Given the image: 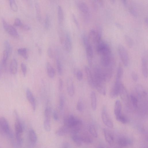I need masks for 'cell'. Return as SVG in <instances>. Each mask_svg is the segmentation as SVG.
<instances>
[{
  "instance_id": "cell-12",
  "label": "cell",
  "mask_w": 148,
  "mask_h": 148,
  "mask_svg": "<svg viewBox=\"0 0 148 148\" xmlns=\"http://www.w3.org/2000/svg\"><path fill=\"white\" fill-rule=\"evenodd\" d=\"M121 84V83L115 82L110 92V96L111 98H115L118 96L119 94Z\"/></svg>"
},
{
  "instance_id": "cell-31",
  "label": "cell",
  "mask_w": 148,
  "mask_h": 148,
  "mask_svg": "<svg viewBox=\"0 0 148 148\" xmlns=\"http://www.w3.org/2000/svg\"><path fill=\"white\" fill-rule=\"evenodd\" d=\"M35 7L36 10L37 18L38 21H40L41 20V16L40 8L39 3H36Z\"/></svg>"
},
{
  "instance_id": "cell-3",
  "label": "cell",
  "mask_w": 148,
  "mask_h": 148,
  "mask_svg": "<svg viewBox=\"0 0 148 148\" xmlns=\"http://www.w3.org/2000/svg\"><path fill=\"white\" fill-rule=\"evenodd\" d=\"M14 129L17 141L20 145L23 142L22 136L23 132V127L18 117L14 124Z\"/></svg>"
},
{
  "instance_id": "cell-39",
  "label": "cell",
  "mask_w": 148,
  "mask_h": 148,
  "mask_svg": "<svg viewBox=\"0 0 148 148\" xmlns=\"http://www.w3.org/2000/svg\"><path fill=\"white\" fill-rule=\"evenodd\" d=\"M9 3L10 7L12 10L15 12H17L18 8L15 1L14 0H10L9 1Z\"/></svg>"
},
{
  "instance_id": "cell-33",
  "label": "cell",
  "mask_w": 148,
  "mask_h": 148,
  "mask_svg": "<svg viewBox=\"0 0 148 148\" xmlns=\"http://www.w3.org/2000/svg\"><path fill=\"white\" fill-rule=\"evenodd\" d=\"M9 55L8 52L5 49L3 52L2 59V64L3 65L5 66L6 64Z\"/></svg>"
},
{
  "instance_id": "cell-19",
  "label": "cell",
  "mask_w": 148,
  "mask_h": 148,
  "mask_svg": "<svg viewBox=\"0 0 148 148\" xmlns=\"http://www.w3.org/2000/svg\"><path fill=\"white\" fill-rule=\"evenodd\" d=\"M46 68L48 76L50 78H53L55 75V70L49 62H47L46 63Z\"/></svg>"
},
{
  "instance_id": "cell-26",
  "label": "cell",
  "mask_w": 148,
  "mask_h": 148,
  "mask_svg": "<svg viewBox=\"0 0 148 148\" xmlns=\"http://www.w3.org/2000/svg\"><path fill=\"white\" fill-rule=\"evenodd\" d=\"M118 143L120 146L125 147L130 144V141L125 138L121 137L118 139Z\"/></svg>"
},
{
  "instance_id": "cell-29",
  "label": "cell",
  "mask_w": 148,
  "mask_h": 148,
  "mask_svg": "<svg viewBox=\"0 0 148 148\" xmlns=\"http://www.w3.org/2000/svg\"><path fill=\"white\" fill-rule=\"evenodd\" d=\"M18 53L22 56L25 59L27 60L28 58L27 50L25 48H20L17 50Z\"/></svg>"
},
{
  "instance_id": "cell-10",
  "label": "cell",
  "mask_w": 148,
  "mask_h": 148,
  "mask_svg": "<svg viewBox=\"0 0 148 148\" xmlns=\"http://www.w3.org/2000/svg\"><path fill=\"white\" fill-rule=\"evenodd\" d=\"M26 96L27 99L30 104L32 109L35 111L36 108V103L34 96L29 89L27 88L26 90Z\"/></svg>"
},
{
  "instance_id": "cell-53",
  "label": "cell",
  "mask_w": 148,
  "mask_h": 148,
  "mask_svg": "<svg viewBox=\"0 0 148 148\" xmlns=\"http://www.w3.org/2000/svg\"><path fill=\"white\" fill-rule=\"evenodd\" d=\"M72 17L73 21L75 24V25L77 27H79V24L76 16L74 14H73L72 15Z\"/></svg>"
},
{
  "instance_id": "cell-37",
  "label": "cell",
  "mask_w": 148,
  "mask_h": 148,
  "mask_svg": "<svg viewBox=\"0 0 148 148\" xmlns=\"http://www.w3.org/2000/svg\"><path fill=\"white\" fill-rule=\"evenodd\" d=\"M56 63L58 73L61 75L62 73V67L60 61L58 58L56 59Z\"/></svg>"
},
{
  "instance_id": "cell-56",
  "label": "cell",
  "mask_w": 148,
  "mask_h": 148,
  "mask_svg": "<svg viewBox=\"0 0 148 148\" xmlns=\"http://www.w3.org/2000/svg\"><path fill=\"white\" fill-rule=\"evenodd\" d=\"M53 117L55 121H57L59 120V117L58 113L56 111H54L53 113Z\"/></svg>"
},
{
  "instance_id": "cell-5",
  "label": "cell",
  "mask_w": 148,
  "mask_h": 148,
  "mask_svg": "<svg viewBox=\"0 0 148 148\" xmlns=\"http://www.w3.org/2000/svg\"><path fill=\"white\" fill-rule=\"evenodd\" d=\"M101 117L102 121L105 125L110 128H113L114 125L113 122L108 114L105 106H104L102 108Z\"/></svg>"
},
{
  "instance_id": "cell-43",
  "label": "cell",
  "mask_w": 148,
  "mask_h": 148,
  "mask_svg": "<svg viewBox=\"0 0 148 148\" xmlns=\"http://www.w3.org/2000/svg\"><path fill=\"white\" fill-rule=\"evenodd\" d=\"M77 110L79 112L82 111L83 109V106L82 100L80 99L78 101L76 106Z\"/></svg>"
},
{
  "instance_id": "cell-61",
  "label": "cell",
  "mask_w": 148,
  "mask_h": 148,
  "mask_svg": "<svg viewBox=\"0 0 148 148\" xmlns=\"http://www.w3.org/2000/svg\"><path fill=\"white\" fill-rule=\"evenodd\" d=\"M99 148H104L103 147H99Z\"/></svg>"
},
{
  "instance_id": "cell-9",
  "label": "cell",
  "mask_w": 148,
  "mask_h": 148,
  "mask_svg": "<svg viewBox=\"0 0 148 148\" xmlns=\"http://www.w3.org/2000/svg\"><path fill=\"white\" fill-rule=\"evenodd\" d=\"M88 61L89 65L91 66L92 63V59L93 56V52L92 45L89 43L85 46Z\"/></svg>"
},
{
  "instance_id": "cell-4",
  "label": "cell",
  "mask_w": 148,
  "mask_h": 148,
  "mask_svg": "<svg viewBox=\"0 0 148 148\" xmlns=\"http://www.w3.org/2000/svg\"><path fill=\"white\" fill-rule=\"evenodd\" d=\"M118 51L119 56L124 66H128L129 64V57L128 53L125 48L122 45H119Z\"/></svg>"
},
{
  "instance_id": "cell-58",
  "label": "cell",
  "mask_w": 148,
  "mask_h": 148,
  "mask_svg": "<svg viewBox=\"0 0 148 148\" xmlns=\"http://www.w3.org/2000/svg\"><path fill=\"white\" fill-rule=\"evenodd\" d=\"M115 25H116V26L119 28L120 29L122 28V27H123L120 24H119L118 23H116Z\"/></svg>"
},
{
  "instance_id": "cell-41",
  "label": "cell",
  "mask_w": 148,
  "mask_h": 148,
  "mask_svg": "<svg viewBox=\"0 0 148 148\" xmlns=\"http://www.w3.org/2000/svg\"><path fill=\"white\" fill-rule=\"evenodd\" d=\"M59 108L62 110L64 107V98L63 95L61 94L59 96Z\"/></svg>"
},
{
  "instance_id": "cell-27",
  "label": "cell",
  "mask_w": 148,
  "mask_h": 148,
  "mask_svg": "<svg viewBox=\"0 0 148 148\" xmlns=\"http://www.w3.org/2000/svg\"><path fill=\"white\" fill-rule=\"evenodd\" d=\"M71 138L73 141L77 145L80 146L82 145L83 143L80 136L77 134L72 135Z\"/></svg>"
},
{
  "instance_id": "cell-23",
  "label": "cell",
  "mask_w": 148,
  "mask_h": 148,
  "mask_svg": "<svg viewBox=\"0 0 148 148\" xmlns=\"http://www.w3.org/2000/svg\"><path fill=\"white\" fill-rule=\"evenodd\" d=\"M91 106L92 109L95 110L97 108V102L96 96L94 91H92L90 94Z\"/></svg>"
},
{
  "instance_id": "cell-34",
  "label": "cell",
  "mask_w": 148,
  "mask_h": 148,
  "mask_svg": "<svg viewBox=\"0 0 148 148\" xmlns=\"http://www.w3.org/2000/svg\"><path fill=\"white\" fill-rule=\"evenodd\" d=\"M51 114V109L49 106H48L45 108L44 111L45 119H50Z\"/></svg>"
},
{
  "instance_id": "cell-18",
  "label": "cell",
  "mask_w": 148,
  "mask_h": 148,
  "mask_svg": "<svg viewBox=\"0 0 148 148\" xmlns=\"http://www.w3.org/2000/svg\"><path fill=\"white\" fill-rule=\"evenodd\" d=\"M69 133V128L64 125L59 128L55 132L56 134L59 136H63Z\"/></svg>"
},
{
  "instance_id": "cell-11",
  "label": "cell",
  "mask_w": 148,
  "mask_h": 148,
  "mask_svg": "<svg viewBox=\"0 0 148 148\" xmlns=\"http://www.w3.org/2000/svg\"><path fill=\"white\" fill-rule=\"evenodd\" d=\"M66 84L68 93L70 97H73L74 95L75 90L73 82L71 78H68Z\"/></svg>"
},
{
  "instance_id": "cell-48",
  "label": "cell",
  "mask_w": 148,
  "mask_h": 148,
  "mask_svg": "<svg viewBox=\"0 0 148 148\" xmlns=\"http://www.w3.org/2000/svg\"><path fill=\"white\" fill-rule=\"evenodd\" d=\"M22 24L23 23L20 19L18 18L15 19L14 23V26L20 27Z\"/></svg>"
},
{
  "instance_id": "cell-16",
  "label": "cell",
  "mask_w": 148,
  "mask_h": 148,
  "mask_svg": "<svg viewBox=\"0 0 148 148\" xmlns=\"http://www.w3.org/2000/svg\"><path fill=\"white\" fill-rule=\"evenodd\" d=\"M121 110V104L119 100H117L115 103L114 108V114L116 118L122 114Z\"/></svg>"
},
{
  "instance_id": "cell-8",
  "label": "cell",
  "mask_w": 148,
  "mask_h": 148,
  "mask_svg": "<svg viewBox=\"0 0 148 148\" xmlns=\"http://www.w3.org/2000/svg\"><path fill=\"white\" fill-rule=\"evenodd\" d=\"M119 94L123 102L127 105L129 103V98L127 90L124 86L121 84Z\"/></svg>"
},
{
  "instance_id": "cell-50",
  "label": "cell",
  "mask_w": 148,
  "mask_h": 148,
  "mask_svg": "<svg viewBox=\"0 0 148 148\" xmlns=\"http://www.w3.org/2000/svg\"><path fill=\"white\" fill-rule=\"evenodd\" d=\"M58 86L59 90H62L63 88V81L62 79L60 78L59 80Z\"/></svg>"
},
{
  "instance_id": "cell-1",
  "label": "cell",
  "mask_w": 148,
  "mask_h": 148,
  "mask_svg": "<svg viewBox=\"0 0 148 148\" xmlns=\"http://www.w3.org/2000/svg\"><path fill=\"white\" fill-rule=\"evenodd\" d=\"M101 55V62L102 65L105 68H109L112 64L110 48L106 44L99 53Z\"/></svg>"
},
{
  "instance_id": "cell-59",
  "label": "cell",
  "mask_w": 148,
  "mask_h": 148,
  "mask_svg": "<svg viewBox=\"0 0 148 148\" xmlns=\"http://www.w3.org/2000/svg\"><path fill=\"white\" fill-rule=\"evenodd\" d=\"M145 23L147 24V25L148 24V19L147 18H146L145 19Z\"/></svg>"
},
{
  "instance_id": "cell-15",
  "label": "cell",
  "mask_w": 148,
  "mask_h": 148,
  "mask_svg": "<svg viewBox=\"0 0 148 148\" xmlns=\"http://www.w3.org/2000/svg\"><path fill=\"white\" fill-rule=\"evenodd\" d=\"M64 48L68 52L71 51L72 48L71 40L69 34L67 33L66 34L64 42Z\"/></svg>"
},
{
  "instance_id": "cell-17",
  "label": "cell",
  "mask_w": 148,
  "mask_h": 148,
  "mask_svg": "<svg viewBox=\"0 0 148 148\" xmlns=\"http://www.w3.org/2000/svg\"><path fill=\"white\" fill-rule=\"evenodd\" d=\"M29 138L30 142L32 144H34L37 140V137L34 130L32 129H30L29 131Z\"/></svg>"
},
{
  "instance_id": "cell-30",
  "label": "cell",
  "mask_w": 148,
  "mask_h": 148,
  "mask_svg": "<svg viewBox=\"0 0 148 148\" xmlns=\"http://www.w3.org/2000/svg\"><path fill=\"white\" fill-rule=\"evenodd\" d=\"M43 125L44 129L47 132L50 131L51 130L50 119H45L44 121Z\"/></svg>"
},
{
  "instance_id": "cell-49",
  "label": "cell",
  "mask_w": 148,
  "mask_h": 148,
  "mask_svg": "<svg viewBox=\"0 0 148 148\" xmlns=\"http://www.w3.org/2000/svg\"><path fill=\"white\" fill-rule=\"evenodd\" d=\"M82 40L83 44L85 46L90 43L88 39L85 35L82 36Z\"/></svg>"
},
{
  "instance_id": "cell-20",
  "label": "cell",
  "mask_w": 148,
  "mask_h": 148,
  "mask_svg": "<svg viewBox=\"0 0 148 148\" xmlns=\"http://www.w3.org/2000/svg\"><path fill=\"white\" fill-rule=\"evenodd\" d=\"M103 132L106 141L110 145L112 144L114 142V138L112 135L108 131L105 129L103 130Z\"/></svg>"
},
{
  "instance_id": "cell-32",
  "label": "cell",
  "mask_w": 148,
  "mask_h": 148,
  "mask_svg": "<svg viewBox=\"0 0 148 148\" xmlns=\"http://www.w3.org/2000/svg\"><path fill=\"white\" fill-rule=\"evenodd\" d=\"M88 130L91 134L95 138L98 136L97 131L95 127L92 125H90L88 127Z\"/></svg>"
},
{
  "instance_id": "cell-38",
  "label": "cell",
  "mask_w": 148,
  "mask_h": 148,
  "mask_svg": "<svg viewBox=\"0 0 148 148\" xmlns=\"http://www.w3.org/2000/svg\"><path fill=\"white\" fill-rule=\"evenodd\" d=\"M125 41L127 45L130 47H132L133 45V41L131 38L128 35L125 36Z\"/></svg>"
},
{
  "instance_id": "cell-60",
  "label": "cell",
  "mask_w": 148,
  "mask_h": 148,
  "mask_svg": "<svg viewBox=\"0 0 148 148\" xmlns=\"http://www.w3.org/2000/svg\"><path fill=\"white\" fill-rule=\"evenodd\" d=\"M1 69H0V76H1Z\"/></svg>"
},
{
  "instance_id": "cell-57",
  "label": "cell",
  "mask_w": 148,
  "mask_h": 148,
  "mask_svg": "<svg viewBox=\"0 0 148 148\" xmlns=\"http://www.w3.org/2000/svg\"><path fill=\"white\" fill-rule=\"evenodd\" d=\"M122 3L124 6L125 7H127L128 5V3L127 1L125 0H123L121 1Z\"/></svg>"
},
{
  "instance_id": "cell-7",
  "label": "cell",
  "mask_w": 148,
  "mask_h": 148,
  "mask_svg": "<svg viewBox=\"0 0 148 148\" xmlns=\"http://www.w3.org/2000/svg\"><path fill=\"white\" fill-rule=\"evenodd\" d=\"M3 26L5 30L9 34L14 37H18V34L16 29L8 23L4 19L2 20Z\"/></svg>"
},
{
  "instance_id": "cell-35",
  "label": "cell",
  "mask_w": 148,
  "mask_h": 148,
  "mask_svg": "<svg viewBox=\"0 0 148 148\" xmlns=\"http://www.w3.org/2000/svg\"><path fill=\"white\" fill-rule=\"evenodd\" d=\"M131 101L132 104L135 108L138 107V100L136 96L132 94L130 96Z\"/></svg>"
},
{
  "instance_id": "cell-45",
  "label": "cell",
  "mask_w": 148,
  "mask_h": 148,
  "mask_svg": "<svg viewBox=\"0 0 148 148\" xmlns=\"http://www.w3.org/2000/svg\"><path fill=\"white\" fill-rule=\"evenodd\" d=\"M50 25L49 18L48 15H47L45 19L44 26L45 28L48 29H49Z\"/></svg>"
},
{
  "instance_id": "cell-14",
  "label": "cell",
  "mask_w": 148,
  "mask_h": 148,
  "mask_svg": "<svg viewBox=\"0 0 148 148\" xmlns=\"http://www.w3.org/2000/svg\"><path fill=\"white\" fill-rule=\"evenodd\" d=\"M85 71L86 74L88 84L92 87L93 82V75L90 68L87 66L84 67Z\"/></svg>"
},
{
  "instance_id": "cell-55",
  "label": "cell",
  "mask_w": 148,
  "mask_h": 148,
  "mask_svg": "<svg viewBox=\"0 0 148 148\" xmlns=\"http://www.w3.org/2000/svg\"><path fill=\"white\" fill-rule=\"evenodd\" d=\"M20 27L22 29L25 30H28L30 29V27L28 25L23 24Z\"/></svg>"
},
{
  "instance_id": "cell-47",
  "label": "cell",
  "mask_w": 148,
  "mask_h": 148,
  "mask_svg": "<svg viewBox=\"0 0 148 148\" xmlns=\"http://www.w3.org/2000/svg\"><path fill=\"white\" fill-rule=\"evenodd\" d=\"M21 69L23 75L25 77L26 74L27 68L26 65L23 63H22L21 65Z\"/></svg>"
},
{
  "instance_id": "cell-51",
  "label": "cell",
  "mask_w": 148,
  "mask_h": 148,
  "mask_svg": "<svg viewBox=\"0 0 148 148\" xmlns=\"http://www.w3.org/2000/svg\"><path fill=\"white\" fill-rule=\"evenodd\" d=\"M132 77L133 80L135 82H137L138 79V76L137 73L133 72L132 74Z\"/></svg>"
},
{
  "instance_id": "cell-13",
  "label": "cell",
  "mask_w": 148,
  "mask_h": 148,
  "mask_svg": "<svg viewBox=\"0 0 148 148\" xmlns=\"http://www.w3.org/2000/svg\"><path fill=\"white\" fill-rule=\"evenodd\" d=\"M142 71L143 75L145 78L148 77V60L145 57H143L141 59Z\"/></svg>"
},
{
  "instance_id": "cell-36",
  "label": "cell",
  "mask_w": 148,
  "mask_h": 148,
  "mask_svg": "<svg viewBox=\"0 0 148 148\" xmlns=\"http://www.w3.org/2000/svg\"><path fill=\"white\" fill-rule=\"evenodd\" d=\"M83 143L89 144L92 143V139L88 136L83 135L80 136Z\"/></svg>"
},
{
  "instance_id": "cell-42",
  "label": "cell",
  "mask_w": 148,
  "mask_h": 148,
  "mask_svg": "<svg viewBox=\"0 0 148 148\" xmlns=\"http://www.w3.org/2000/svg\"><path fill=\"white\" fill-rule=\"evenodd\" d=\"M116 119L118 121L123 124L126 123L127 122V118L122 114L116 118Z\"/></svg>"
},
{
  "instance_id": "cell-21",
  "label": "cell",
  "mask_w": 148,
  "mask_h": 148,
  "mask_svg": "<svg viewBox=\"0 0 148 148\" xmlns=\"http://www.w3.org/2000/svg\"><path fill=\"white\" fill-rule=\"evenodd\" d=\"M17 62L15 59H14L11 61L10 64V72L12 74H15L17 72Z\"/></svg>"
},
{
  "instance_id": "cell-2",
  "label": "cell",
  "mask_w": 148,
  "mask_h": 148,
  "mask_svg": "<svg viewBox=\"0 0 148 148\" xmlns=\"http://www.w3.org/2000/svg\"><path fill=\"white\" fill-rule=\"evenodd\" d=\"M64 125L69 128L78 126H81L82 121L73 114H70L65 118L64 121Z\"/></svg>"
},
{
  "instance_id": "cell-46",
  "label": "cell",
  "mask_w": 148,
  "mask_h": 148,
  "mask_svg": "<svg viewBox=\"0 0 148 148\" xmlns=\"http://www.w3.org/2000/svg\"><path fill=\"white\" fill-rule=\"evenodd\" d=\"M129 11L131 14L134 17H136L137 16V12L134 6H131L129 7Z\"/></svg>"
},
{
  "instance_id": "cell-44",
  "label": "cell",
  "mask_w": 148,
  "mask_h": 148,
  "mask_svg": "<svg viewBox=\"0 0 148 148\" xmlns=\"http://www.w3.org/2000/svg\"><path fill=\"white\" fill-rule=\"evenodd\" d=\"M75 73L77 79L79 81H81L83 77V74L82 71L78 70L75 71Z\"/></svg>"
},
{
  "instance_id": "cell-52",
  "label": "cell",
  "mask_w": 148,
  "mask_h": 148,
  "mask_svg": "<svg viewBox=\"0 0 148 148\" xmlns=\"http://www.w3.org/2000/svg\"><path fill=\"white\" fill-rule=\"evenodd\" d=\"M61 148H71V145L67 142H64L62 144Z\"/></svg>"
},
{
  "instance_id": "cell-22",
  "label": "cell",
  "mask_w": 148,
  "mask_h": 148,
  "mask_svg": "<svg viewBox=\"0 0 148 148\" xmlns=\"http://www.w3.org/2000/svg\"><path fill=\"white\" fill-rule=\"evenodd\" d=\"M77 6L80 11L85 14L89 12V8L87 4L83 2H79L77 3Z\"/></svg>"
},
{
  "instance_id": "cell-54",
  "label": "cell",
  "mask_w": 148,
  "mask_h": 148,
  "mask_svg": "<svg viewBox=\"0 0 148 148\" xmlns=\"http://www.w3.org/2000/svg\"><path fill=\"white\" fill-rule=\"evenodd\" d=\"M47 53L48 56L50 58H52L53 57V54L51 48L50 47H49L48 48Z\"/></svg>"
},
{
  "instance_id": "cell-25",
  "label": "cell",
  "mask_w": 148,
  "mask_h": 148,
  "mask_svg": "<svg viewBox=\"0 0 148 148\" xmlns=\"http://www.w3.org/2000/svg\"><path fill=\"white\" fill-rule=\"evenodd\" d=\"M123 73V69L121 66H119L117 69L115 82L121 83Z\"/></svg>"
},
{
  "instance_id": "cell-6",
  "label": "cell",
  "mask_w": 148,
  "mask_h": 148,
  "mask_svg": "<svg viewBox=\"0 0 148 148\" xmlns=\"http://www.w3.org/2000/svg\"><path fill=\"white\" fill-rule=\"evenodd\" d=\"M0 130L3 133L11 137L12 134L8 122L3 116L0 117Z\"/></svg>"
},
{
  "instance_id": "cell-28",
  "label": "cell",
  "mask_w": 148,
  "mask_h": 148,
  "mask_svg": "<svg viewBox=\"0 0 148 148\" xmlns=\"http://www.w3.org/2000/svg\"><path fill=\"white\" fill-rule=\"evenodd\" d=\"M58 21L60 23H61L63 21L64 16L62 8L60 5L58 6Z\"/></svg>"
},
{
  "instance_id": "cell-40",
  "label": "cell",
  "mask_w": 148,
  "mask_h": 148,
  "mask_svg": "<svg viewBox=\"0 0 148 148\" xmlns=\"http://www.w3.org/2000/svg\"><path fill=\"white\" fill-rule=\"evenodd\" d=\"M4 45L5 50H7L10 54L11 53L12 49L9 42L8 40H5L4 42Z\"/></svg>"
},
{
  "instance_id": "cell-24",
  "label": "cell",
  "mask_w": 148,
  "mask_h": 148,
  "mask_svg": "<svg viewBox=\"0 0 148 148\" xmlns=\"http://www.w3.org/2000/svg\"><path fill=\"white\" fill-rule=\"evenodd\" d=\"M97 38V32L94 29L91 30L89 34V39L93 43H96Z\"/></svg>"
}]
</instances>
